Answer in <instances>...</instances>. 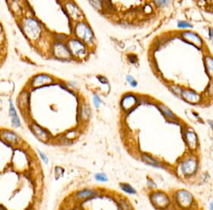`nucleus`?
Here are the masks:
<instances>
[{"instance_id":"nucleus-1","label":"nucleus","mask_w":213,"mask_h":210,"mask_svg":"<svg viewBox=\"0 0 213 210\" xmlns=\"http://www.w3.org/2000/svg\"><path fill=\"white\" fill-rule=\"evenodd\" d=\"M24 31L31 39H36L39 36L41 28L37 21L31 18L26 19L23 24Z\"/></svg>"},{"instance_id":"nucleus-2","label":"nucleus","mask_w":213,"mask_h":210,"mask_svg":"<svg viewBox=\"0 0 213 210\" xmlns=\"http://www.w3.org/2000/svg\"><path fill=\"white\" fill-rule=\"evenodd\" d=\"M76 32L78 37H81V39H83L84 41H87V42H88V41H91L93 37V34L91 33L90 28L84 23H80L77 25Z\"/></svg>"},{"instance_id":"nucleus-3","label":"nucleus","mask_w":213,"mask_h":210,"mask_svg":"<svg viewBox=\"0 0 213 210\" xmlns=\"http://www.w3.org/2000/svg\"><path fill=\"white\" fill-rule=\"evenodd\" d=\"M151 201L158 208H165L169 203V199L163 193H155L151 196Z\"/></svg>"},{"instance_id":"nucleus-4","label":"nucleus","mask_w":213,"mask_h":210,"mask_svg":"<svg viewBox=\"0 0 213 210\" xmlns=\"http://www.w3.org/2000/svg\"><path fill=\"white\" fill-rule=\"evenodd\" d=\"M177 200L182 207H188L193 202V197L188 191L181 190L177 194Z\"/></svg>"},{"instance_id":"nucleus-5","label":"nucleus","mask_w":213,"mask_h":210,"mask_svg":"<svg viewBox=\"0 0 213 210\" xmlns=\"http://www.w3.org/2000/svg\"><path fill=\"white\" fill-rule=\"evenodd\" d=\"M182 171L186 175L193 173L196 169V163L193 160H188L182 164Z\"/></svg>"},{"instance_id":"nucleus-6","label":"nucleus","mask_w":213,"mask_h":210,"mask_svg":"<svg viewBox=\"0 0 213 210\" xmlns=\"http://www.w3.org/2000/svg\"><path fill=\"white\" fill-rule=\"evenodd\" d=\"M69 50L72 53L79 55L85 53V47L78 41H72L69 42Z\"/></svg>"},{"instance_id":"nucleus-7","label":"nucleus","mask_w":213,"mask_h":210,"mask_svg":"<svg viewBox=\"0 0 213 210\" xmlns=\"http://www.w3.org/2000/svg\"><path fill=\"white\" fill-rule=\"evenodd\" d=\"M9 114L11 117H12V122L15 127H19L21 126V122H20L19 117L17 114V112L15 110V108L14 107V104L12 101H10V107H9Z\"/></svg>"},{"instance_id":"nucleus-8","label":"nucleus","mask_w":213,"mask_h":210,"mask_svg":"<svg viewBox=\"0 0 213 210\" xmlns=\"http://www.w3.org/2000/svg\"><path fill=\"white\" fill-rule=\"evenodd\" d=\"M51 81V79L47 75H41L38 76H36L33 81V85L34 86H39V85H44Z\"/></svg>"},{"instance_id":"nucleus-9","label":"nucleus","mask_w":213,"mask_h":210,"mask_svg":"<svg viewBox=\"0 0 213 210\" xmlns=\"http://www.w3.org/2000/svg\"><path fill=\"white\" fill-rule=\"evenodd\" d=\"M55 54H57L59 57L66 58L69 56V52L63 45L57 44L55 46Z\"/></svg>"},{"instance_id":"nucleus-10","label":"nucleus","mask_w":213,"mask_h":210,"mask_svg":"<svg viewBox=\"0 0 213 210\" xmlns=\"http://www.w3.org/2000/svg\"><path fill=\"white\" fill-rule=\"evenodd\" d=\"M32 129H33V132L35 135L38 137L39 139H45V137H47V133L38 126L34 124L32 126Z\"/></svg>"},{"instance_id":"nucleus-11","label":"nucleus","mask_w":213,"mask_h":210,"mask_svg":"<svg viewBox=\"0 0 213 210\" xmlns=\"http://www.w3.org/2000/svg\"><path fill=\"white\" fill-rule=\"evenodd\" d=\"M2 136L6 140L11 143H17V141L18 140V136L12 132H3Z\"/></svg>"},{"instance_id":"nucleus-12","label":"nucleus","mask_w":213,"mask_h":210,"mask_svg":"<svg viewBox=\"0 0 213 210\" xmlns=\"http://www.w3.org/2000/svg\"><path fill=\"white\" fill-rule=\"evenodd\" d=\"M94 195H95V193L94 191L89 190H85L79 191L76 194V197H77L78 199H87L93 197Z\"/></svg>"},{"instance_id":"nucleus-13","label":"nucleus","mask_w":213,"mask_h":210,"mask_svg":"<svg viewBox=\"0 0 213 210\" xmlns=\"http://www.w3.org/2000/svg\"><path fill=\"white\" fill-rule=\"evenodd\" d=\"M120 188L124 192L130 193V194H135L136 193V190L133 189V187H132L130 184H127V183H122V184H120Z\"/></svg>"},{"instance_id":"nucleus-14","label":"nucleus","mask_w":213,"mask_h":210,"mask_svg":"<svg viewBox=\"0 0 213 210\" xmlns=\"http://www.w3.org/2000/svg\"><path fill=\"white\" fill-rule=\"evenodd\" d=\"M143 159H144V161H145V162L147 163V164H150V165L154 166V167H156V168L159 167L158 163V162H156L155 160H154L153 158H151V157H149V156H146V155H144Z\"/></svg>"},{"instance_id":"nucleus-15","label":"nucleus","mask_w":213,"mask_h":210,"mask_svg":"<svg viewBox=\"0 0 213 210\" xmlns=\"http://www.w3.org/2000/svg\"><path fill=\"white\" fill-rule=\"evenodd\" d=\"M95 178L97 181H101V182H105V181H107V176L105 175L104 173H97L96 175H95Z\"/></svg>"},{"instance_id":"nucleus-16","label":"nucleus","mask_w":213,"mask_h":210,"mask_svg":"<svg viewBox=\"0 0 213 210\" xmlns=\"http://www.w3.org/2000/svg\"><path fill=\"white\" fill-rule=\"evenodd\" d=\"M178 27H180V28H184V27H192L191 25H190L187 22H184V21H180L178 23Z\"/></svg>"},{"instance_id":"nucleus-17","label":"nucleus","mask_w":213,"mask_h":210,"mask_svg":"<svg viewBox=\"0 0 213 210\" xmlns=\"http://www.w3.org/2000/svg\"><path fill=\"white\" fill-rule=\"evenodd\" d=\"M126 80L129 81V83H130V85H132V87L137 86V82H136V81H135L133 79H132V76H127V78H126Z\"/></svg>"},{"instance_id":"nucleus-18","label":"nucleus","mask_w":213,"mask_h":210,"mask_svg":"<svg viewBox=\"0 0 213 210\" xmlns=\"http://www.w3.org/2000/svg\"><path fill=\"white\" fill-rule=\"evenodd\" d=\"M101 104V99L99 98L98 97L95 95V96L94 97V104H95V106L97 108H98Z\"/></svg>"},{"instance_id":"nucleus-19","label":"nucleus","mask_w":213,"mask_h":210,"mask_svg":"<svg viewBox=\"0 0 213 210\" xmlns=\"http://www.w3.org/2000/svg\"><path fill=\"white\" fill-rule=\"evenodd\" d=\"M39 154H40V156L41 157V158H42L43 161L45 163H47V162H48V159H47V156H46V155H45L43 153H42L41 152H40V151H39Z\"/></svg>"},{"instance_id":"nucleus-20","label":"nucleus","mask_w":213,"mask_h":210,"mask_svg":"<svg viewBox=\"0 0 213 210\" xmlns=\"http://www.w3.org/2000/svg\"><path fill=\"white\" fill-rule=\"evenodd\" d=\"M210 206H211V209H210V210H212V209H213V207H212V202H211V203H210Z\"/></svg>"}]
</instances>
